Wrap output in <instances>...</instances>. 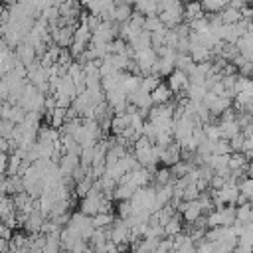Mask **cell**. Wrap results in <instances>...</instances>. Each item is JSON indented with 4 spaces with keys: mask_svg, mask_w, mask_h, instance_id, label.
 Wrapping results in <instances>:
<instances>
[{
    "mask_svg": "<svg viewBox=\"0 0 253 253\" xmlns=\"http://www.w3.org/2000/svg\"><path fill=\"white\" fill-rule=\"evenodd\" d=\"M160 150L162 146L154 144L144 134L134 142V158L140 162L142 168H148V170H154L156 164L160 162Z\"/></svg>",
    "mask_w": 253,
    "mask_h": 253,
    "instance_id": "6da1fadb",
    "label": "cell"
},
{
    "mask_svg": "<svg viewBox=\"0 0 253 253\" xmlns=\"http://www.w3.org/2000/svg\"><path fill=\"white\" fill-rule=\"evenodd\" d=\"M45 97L47 95H43L36 85L28 83L26 85V91H24V95H22V99H20L18 105L22 109H26L28 113H40L42 109H45Z\"/></svg>",
    "mask_w": 253,
    "mask_h": 253,
    "instance_id": "7a4b0ae2",
    "label": "cell"
},
{
    "mask_svg": "<svg viewBox=\"0 0 253 253\" xmlns=\"http://www.w3.org/2000/svg\"><path fill=\"white\" fill-rule=\"evenodd\" d=\"M65 227H69L75 235H79L81 239H91V235L95 233V225H93V217L91 215H87V213H83V211H75V213H71V217H69V223L65 225Z\"/></svg>",
    "mask_w": 253,
    "mask_h": 253,
    "instance_id": "3957f363",
    "label": "cell"
},
{
    "mask_svg": "<svg viewBox=\"0 0 253 253\" xmlns=\"http://www.w3.org/2000/svg\"><path fill=\"white\" fill-rule=\"evenodd\" d=\"M239 196H241V190H239L237 184H225L223 188L213 190V194H211L213 206H217V210L223 208V206H233V204H237Z\"/></svg>",
    "mask_w": 253,
    "mask_h": 253,
    "instance_id": "277c9868",
    "label": "cell"
},
{
    "mask_svg": "<svg viewBox=\"0 0 253 253\" xmlns=\"http://www.w3.org/2000/svg\"><path fill=\"white\" fill-rule=\"evenodd\" d=\"M109 235H111V241L117 243L121 247V251H123L126 247V243L130 241V227L126 225L125 219H119L109 227Z\"/></svg>",
    "mask_w": 253,
    "mask_h": 253,
    "instance_id": "5b68a950",
    "label": "cell"
},
{
    "mask_svg": "<svg viewBox=\"0 0 253 253\" xmlns=\"http://www.w3.org/2000/svg\"><path fill=\"white\" fill-rule=\"evenodd\" d=\"M204 105L210 109L211 115H223L225 111L231 109V99L229 97H223V95H213L211 91H208L206 99H204Z\"/></svg>",
    "mask_w": 253,
    "mask_h": 253,
    "instance_id": "8992f818",
    "label": "cell"
},
{
    "mask_svg": "<svg viewBox=\"0 0 253 253\" xmlns=\"http://www.w3.org/2000/svg\"><path fill=\"white\" fill-rule=\"evenodd\" d=\"M132 57H134V61H136L140 73H144V75H150L152 69H154V65H156V61H158V53H156L154 47L144 49V51H138V53H134Z\"/></svg>",
    "mask_w": 253,
    "mask_h": 253,
    "instance_id": "52a82bcc",
    "label": "cell"
},
{
    "mask_svg": "<svg viewBox=\"0 0 253 253\" xmlns=\"http://www.w3.org/2000/svg\"><path fill=\"white\" fill-rule=\"evenodd\" d=\"M178 210H180V213H182L184 221H188L190 225H194V223L202 217V213H204L202 204H200L198 200H192V202L182 200V202H178Z\"/></svg>",
    "mask_w": 253,
    "mask_h": 253,
    "instance_id": "ba28073f",
    "label": "cell"
},
{
    "mask_svg": "<svg viewBox=\"0 0 253 253\" xmlns=\"http://www.w3.org/2000/svg\"><path fill=\"white\" fill-rule=\"evenodd\" d=\"M73 38H75V26H59L55 30H51V40L55 45L67 49L73 45Z\"/></svg>",
    "mask_w": 253,
    "mask_h": 253,
    "instance_id": "9c48e42d",
    "label": "cell"
},
{
    "mask_svg": "<svg viewBox=\"0 0 253 253\" xmlns=\"http://www.w3.org/2000/svg\"><path fill=\"white\" fill-rule=\"evenodd\" d=\"M128 103H130L132 107H136L144 117H146V111H150V105H154V103H152V95H150L148 91H144L142 87L128 95Z\"/></svg>",
    "mask_w": 253,
    "mask_h": 253,
    "instance_id": "30bf717a",
    "label": "cell"
},
{
    "mask_svg": "<svg viewBox=\"0 0 253 253\" xmlns=\"http://www.w3.org/2000/svg\"><path fill=\"white\" fill-rule=\"evenodd\" d=\"M180 154H182V146L178 144V142H172V144H168V146H162V150H160V162L168 168V166H174V164H178L182 158H180Z\"/></svg>",
    "mask_w": 253,
    "mask_h": 253,
    "instance_id": "8fae6325",
    "label": "cell"
},
{
    "mask_svg": "<svg viewBox=\"0 0 253 253\" xmlns=\"http://www.w3.org/2000/svg\"><path fill=\"white\" fill-rule=\"evenodd\" d=\"M168 87L172 89V93H182V91H188L190 87V75L182 69H176L170 77H168Z\"/></svg>",
    "mask_w": 253,
    "mask_h": 253,
    "instance_id": "7c38bea8",
    "label": "cell"
},
{
    "mask_svg": "<svg viewBox=\"0 0 253 253\" xmlns=\"http://www.w3.org/2000/svg\"><path fill=\"white\" fill-rule=\"evenodd\" d=\"M43 217H45V215H43L40 210H36L34 213H30V215H26V217H24L22 225H24V229H26L28 233L38 235V233H42V229H43V223H45V219H43Z\"/></svg>",
    "mask_w": 253,
    "mask_h": 253,
    "instance_id": "4fadbf2b",
    "label": "cell"
},
{
    "mask_svg": "<svg viewBox=\"0 0 253 253\" xmlns=\"http://www.w3.org/2000/svg\"><path fill=\"white\" fill-rule=\"evenodd\" d=\"M81 166V154H69L65 152L59 160V170L63 176H73V172Z\"/></svg>",
    "mask_w": 253,
    "mask_h": 253,
    "instance_id": "5bb4252c",
    "label": "cell"
},
{
    "mask_svg": "<svg viewBox=\"0 0 253 253\" xmlns=\"http://www.w3.org/2000/svg\"><path fill=\"white\" fill-rule=\"evenodd\" d=\"M16 55H18V59H20L24 65H32V63L38 61V51H36V47L30 45L28 42H22V43L16 47Z\"/></svg>",
    "mask_w": 253,
    "mask_h": 253,
    "instance_id": "9a60e30c",
    "label": "cell"
},
{
    "mask_svg": "<svg viewBox=\"0 0 253 253\" xmlns=\"http://www.w3.org/2000/svg\"><path fill=\"white\" fill-rule=\"evenodd\" d=\"M130 49H132V55L138 53V51H144V49H150L152 47V34L150 32H140L132 42H128Z\"/></svg>",
    "mask_w": 253,
    "mask_h": 253,
    "instance_id": "2e32d148",
    "label": "cell"
},
{
    "mask_svg": "<svg viewBox=\"0 0 253 253\" xmlns=\"http://www.w3.org/2000/svg\"><path fill=\"white\" fill-rule=\"evenodd\" d=\"M91 40H93V32H91L85 24H77L73 43H75V45H79L81 49H87V45L91 43Z\"/></svg>",
    "mask_w": 253,
    "mask_h": 253,
    "instance_id": "e0dca14e",
    "label": "cell"
},
{
    "mask_svg": "<svg viewBox=\"0 0 253 253\" xmlns=\"http://www.w3.org/2000/svg\"><path fill=\"white\" fill-rule=\"evenodd\" d=\"M132 2H134L136 12L144 14L146 18H150V16H158V14L162 12V8H160L154 0H132Z\"/></svg>",
    "mask_w": 253,
    "mask_h": 253,
    "instance_id": "ac0fdd59",
    "label": "cell"
},
{
    "mask_svg": "<svg viewBox=\"0 0 253 253\" xmlns=\"http://www.w3.org/2000/svg\"><path fill=\"white\" fill-rule=\"evenodd\" d=\"M184 8H186L184 18L188 20V24H190V22H194V20H198V18H204V16H206L204 6H202V0H192V2H186V4H184Z\"/></svg>",
    "mask_w": 253,
    "mask_h": 253,
    "instance_id": "d6986e66",
    "label": "cell"
},
{
    "mask_svg": "<svg viewBox=\"0 0 253 253\" xmlns=\"http://www.w3.org/2000/svg\"><path fill=\"white\" fill-rule=\"evenodd\" d=\"M150 95H152V103L154 105H166L172 99V89L168 87V83H160Z\"/></svg>",
    "mask_w": 253,
    "mask_h": 253,
    "instance_id": "ffe728a7",
    "label": "cell"
},
{
    "mask_svg": "<svg viewBox=\"0 0 253 253\" xmlns=\"http://www.w3.org/2000/svg\"><path fill=\"white\" fill-rule=\"evenodd\" d=\"M128 126H130V115H128V113L115 115L113 121H111V130L115 132V136H121Z\"/></svg>",
    "mask_w": 253,
    "mask_h": 253,
    "instance_id": "44dd1931",
    "label": "cell"
},
{
    "mask_svg": "<svg viewBox=\"0 0 253 253\" xmlns=\"http://www.w3.org/2000/svg\"><path fill=\"white\" fill-rule=\"evenodd\" d=\"M237 49H239V55H243L245 59L253 61V32H247L237 42Z\"/></svg>",
    "mask_w": 253,
    "mask_h": 253,
    "instance_id": "7402d4cb",
    "label": "cell"
},
{
    "mask_svg": "<svg viewBox=\"0 0 253 253\" xmlns=\"http://www.w3.org/2000/svg\"><path fill=\"white\" fill-rule=\"evenodd\" d=\"M247 156L243 154V152H233L231 156H229V170L231 172H239V174H243L245 170H247Z\"/></svg>",
    "mask_w": 253,
    "mask_h": 253,
    "instance_id": "603a6c76",
    "label": "cell"
},
{
    "mask_svg": "<svg viewBox=\"0 0 253 253\" xmlns=\"http://www.w3.org/2000/svg\"><path fill=\"white\" fill-rule=\"evenodd\" d=\"M208 85H204V83H190V87H188V99L190 101H204L206 99V95H208Z\"/></svg>",
    "mask_w": 253,
    "mask_h": 253,
    "instance_id": "cb8c5ba5",
    "label": "cell"
},
{
    "mask_svg": "<svg viewBox=\"0 0 253 253\" xmlns=\"http://www.w3.org/2000/svg\"><path fill=\"white\" fill-rule=\"evenodd\" d=\"M65 121H67V109H63V107H57L51 115H47V123L53 128H61L65 125Z\"/></svg>",
    "mask_w": 253,
    "mask_h": 253,
    "instance_id": "d4e9b609",
    "label": "cell"
},
{
    "mask_svg": "<svg viewBox=\"0 0 253 253\" xmlns=\"http://www.w3.org/2000/svg\"><path fill=\"white\" fill-rule=\"evenodd\" d=\"M154 180H156V186H168V184H176V176L170 168H160L154 172Z\"/></svg>",
    "mask_w": 253,
    "mask_h": 253,
    "instance_id": "484cf974",
    "label": "cell"
},
{
    "mask_svg": "<svg viewBox=\"0 0 253 253\" xmlns=\"http://www.w3.org/2000/svg\"><path fill=\"white\" fill-rule=\"evenodd\" d=\"M176 69H182V71H186L188 75L196 69V61H194V57L190 55V53H178V57H176Z\"/></svg>",
    "mask_w": 253,
    "mask_h": 253,
    "instance_id": "4316f807",
    "label": "cell"
},
{
    "mask_svg": "<svg viewBox=\"0 0 253 253\" xmlns=\"http://www.w3.org/2000/svg\"><path fill=\"white\" fill-rule=\"evenodd\" d=\"M162 235H166L164 233V225L152 215L150 217V221H148V227H146V233H144V237H152V239H162Z\"/></svg>",
    "mask_w": 253,
    "mask_h": 253,
    "instance_id": "83f0119b",
    "label": "cell"
},
{
    "mask_svg": "<svg viewBox=\"0 0 253 253\" xmlns=\"http://www.w3.org/2000/svg\"><path fill=\"white\" fill-rule=\"evenodd\" d=\"M219 16H221L223 24H237V22H241V20H243L241 10H237V8H233V6H227L225 10H221V12H219Z\"/></svg>",
    "mask_w": 253,
    "mask_h": 253,
    "instance_id": "f1b7e54d",
    "label": "cell"
},
{
    "mask_svg": "<svg viewBox=\"0 0 253 253\" xmlns=\"http://www.w3.org/2000/svg\"><path fill=\"white\" fill-rule=\"evenodd\" d=\"M134 192H136V188L130 182H121L117 186V190H115V198L121 200V202H125V200H130L134 196Z\"/></svg>",
    "mask_w": 253,
    "mask_h": 253,
    "instance_id": "f546056e",
    "label": "cell"
},
{
    "mask_svg": "<svg viewBox=\"0 0 253 253\" xmlns=\"http://www.w3.org/2000/svg\"><path fill=\"white\" fill-rule=\"evenodd\" d=\"M132 14H134V12L130 10V4H117L115 22H117V24H126V22H130Z\"/></svg>",
    "mask_w": 253,
    "mask_h": 253,
    "instance_id": "4dcf8cb0",
    "label": "cell"
},
{
    "mask_svg": "<svg viewBox=\"0 0 253 253\" xmlns=\"http://www.w3.org/2000/svg\"><path fill=\"white\" fill-rule=\"evenodd\" d=\"M113 223H115V217H113L111 211H101V213H97V215L93 217L95 229H107V227H111Z\"/></svg>",
    "mask_w": 253,
    "mask_h": 253,
    "instance_id": "1f68e13d",
    "label": "cell"
},
{
    "mask_svg": "<svg viewBox=\"0 0 253 253\" xmlns=\"http://www.w3.org/2000/svg\"><path fill=\"white\" fill-rule=\"evenodd\" d=\"M59 239H61V247L65 249V251H71L73 249V245L81 239L79 235H75L69 227H65V229H61V235H59Z\"/></svg>",
    "mask_w": 253,
    "mask_h": 253,
    "instance_id": "d6a6232c",
    "label": "cell"
},
{
    "mask_svg": "<svg viewBox=\"0 0 253 253\" xmlns=\"http://www.w3.org/2000/svg\"><path fill=\"white\" fill-rule=\"evenodd\" d=\"M61 146H63V150L65 152H69V154H81V144L71 136V134H61Z\"/></svg>",
    "mask_w": 253,
    "mask_h": 253,
    "instance_id": "836d02e7",
    "label": "cell"
},
{
    "mask_svg": "<svg viewBox=\"0 0 253 253\" xmlns=\"http://www.w3.org/2000/svg\"><path fill=\"white\" fill-rule=\"evenodd\" d=\"M237 221L253 223V204H243L237 208Z\"/></svg>",
    "mask_w": 253,
    "mask_h": 253,
    "instance_id": "e575fe53",
    "label": "cell"
},
{
    "mask_svg": "<svg viewBox=\"0 0 253 253\" xmlns=\"http://www.w3.org/2000/svg\"><path fill=\"white\" fill-rule=\"evenodd\" d=\"M239 243L253 247V223H243L241 225V233H239Z\"/></svg>",
    "mask_w": 253,
    "mask_h": 253,
    "instance_id": "d590c367",
    "label": "cell"
},
{
    "mask_svg": "<svg viewBox=\"0 0 253 253\" xmlns=\"http://www.w3.org/2000/svg\"><path fill=\"white\" fill-rule=\"evenodd\" d=\"M93 186H95V184H93V178L89 176V178H85V180H81V182L75 184V194H77L79 198H85V196L91 194Z\"/></svg>",
    "mask_w": 253,
    "mask_h": 253,
    "instance_id": "8d00e7d4",
    "label": "cell"
},
{
    "mask_svg": "<svg viewBox=\"0 0 253 253\" xmlns=\"http://www.w3.org/2000/svg\"><path fill=\"white\" fill-rule=\"evenodd\" d=\"M204 130H206V138L208 140H211V142H217V140H221L223 138V134H221V128H219V123L217 125H204Z\"/></svg>",
    "mask_w": 253,
    "mask_h": 253,
    "instance_id": "74e56055",
    "label": "cell"
},
{
    "mask_svg": "<svg viewBox=\"0 0 253 253\" xmlns=\"http://www.w3.org/2000/svg\"><path fill=\"white\" fill-rule=\"evenodd\" d=\"M164 233H166V237H174V235L182 233V223H180V217H178V215H174V217L164 225Z\"/></svg>",
    "mask_w": 253,
    "mask_h": 253,
    "instance_id": "f35d334b",
    "label": "cell"
},
{
    "mask_svg": "<svg viewBox=\"0 0 253 253\" xmlns=\"http://www.w3.org/2000/svg\"><path fill=\"white\" fill-rule=\"evenodd\" d=\"M14 130H16V123H12L10 119H2V123H0V134H2V138L12 140Z\"/></svg>",
    "mask_w": 253,
    "mask_h": 253,
    "instance_id": "ab89813d",
    "label": "cell"
},
{
    "mask_svg": "<svg viewBox=\"0 0 253 253\" xmlns=\"http://www.w3.org/2000/svg\"><path fill=\"white\" fill-rule=\"evenodd\" d=\"M158 85H160V81H158V75H154V73L144 75V77H142V83H140V87H142L144 91H148V93H152Z\"/></svg>",
    "mask_w": 253,
    "mask_h": 253,
    "instance_id": "60d3db41",
    "label": "cell"
},
{
    "mask_svg": "<svg viewBox=\"0 0 253 253\" xmlns=\"http://www.w3.org/2000/svg\"><path fill=\"white\" fill-rule=\"evenodd\" d=\"M211 152H213V154H231L233 150H231L229 140H227V138H221V140H217V142L211 144Z\"/></svg>",
    "mask_w": 253,
    "mask_h": 253,
    "instance_id": "b9f144b4",
    "label": "cell"
},
{
    "mask_svg": "<svg viewBox=\"0 0 253 253\" xmlns=\"http://www.w3.org/2000/svg\"><path fill=\"white\" fill-rule=\"evenodd\" d=\"M162 28H166V26L162 24V20H160L158 16H150V18H146V22H144V30L150 32V34H154V32H158V30H162Z\"/></svg>",
    "mask_w": 253,
    "mask_h": 253,
    "instance_id": "7bdbcfd3",
    "label": "cell"
},
{
    "mask_svg": "<svg viewBox=\"0 0 253 253\" xmlns=\"http://www.w3.org/2000/svg\"><path fill=\"white\" fill-rule=\"evenodd\" d=\"M174 253H198V247H196V241L188 235L186 237V241L180 245V247H176V251Z\"/></svg>",
    "mask_w": 253,
    "mask_h": 253,
    "instance_id": "ee69618b",
    "label": "cell"
},
{
    "mask_svg": "<svg viewBox=\"0 0 253 253\" xmlns=\"http://www.w3.org/2000/svg\"><path fill=\"white\" fill-rule=\"evenodd\" d=\"M132 213H134V208H132L130 200H125V202L119 204V215H121V219H128Z\"/></svg>",
    "mask_w": 253,
    "mask_h": 253,
    "instance_id": "f6af8a7d",
    "label": "cell"
},
{
    "mask_svg": "<svg viewBox=\"0 0 253 253\" xmlns=\"http://www.w3.org/2000/svg\"><path fill=\"white\" fill-rule=\"evenodd\" d=\"M239 190H241L243 196H247V200L253 202V178H245V180H241Z\"/></svg>",
    "mask_w": 253,
    "mask_h": 253,
    "instance_id": "bcb514c9",
    "label": "cell"
},
{
    "mask_svg": "<svg viewBox=\"0 0 253 253\" xmlns=\"http://www.w3.org/2000/svg\"><path fill=\"white\" fill-rule=\"evenodd\" d=\"M229 144H231V150H233V152H243V148H245V134L241 132L239 136L231 138Z\"/></svg>",
    "mask_w": 253,
    "mask_h": 253,
    "instance_id": "7dc6e473",
    "label": "cell"
},
{
    "mask_svg": "<svg viewBox=\"0 0 253 253\" xmlns=\"http://www.w3.org/2000/svg\"><path fill=\"white\" fill-rule=\"evenodd\" d=\"M0 233H2V239H12L14 237L12 231H10V225H6V223L0 225Z\"/></svg>",
    "mask_w": 253,
    "mask_h": 253,
    "instance_id": "c3c4849f",
    "label": "cell"
},
{
    "mask_svg": "<svg viewBox=\"0 0 253 253\" xmlns=\"http://www.w3.org/2000/svg\"><path fill=\"white\" fill-rule=\"evenodd\" d=\"M233 253H253V247H247V245L237 243V245H235V249H233Z\"/></svg>",
    "mask_w": 253,
    "mask_h": 253,
    "instance_id": "681fc988",
    "label": "cell"
},
{
    "mask_svg": "<svg viewBox=\"0 0 253 253\" xmlns=\"http://www.w3.org/2000/svg\"><path fill=\"white\" fill-rule=\"evenodd\" d=\"M63 2H65V0H51V4H53V6H61Z\"/></svg>",
    "mask_w": 253,
    "mask_h": 253,
    "instance_id": "f907efd6",
    "label": "cell"
},
{
    "mask_svg": "<svg viewBox=\"0 0 253 253\" xmlns=\"http://www.w3.org/2000/svg\"><path fill=\"white\" fill-rule=\"evenodd\" d=\"M61 253H71V251H65V249H63V251H61Z\"/></svg>",
    "mask_w": 253,
    "mask_h": 253,
    "instance_id": "816d5d0a",
    "label": "cell"
},
{
    "mask_svg": "<svg viewBox=\"0 0 253 253\" xmlns=\"http://www.w3.org/2000/svg\"><path fill=\"white\" fill-rule=\"evenodd\" d=\"M186 2H192V0H186Z\"/></svg>",
    "mask_w": 253,
    "mask_h": 253,
    "instance_id": "f5cc1de1",
    "label": "cell"
},
{
    "mask_svg": "<svg viewBox=\"0 0 253 253\" xmlns=\"http://www.w3.org/2000/svg\"><path fill=\"white\" fill-rule=\"evenodd\" d=\"M75 2H77V0H75Z\"/></svg>",
    "mask_w": 253,
    "mask_h": 253,
    "instance_id": "db71d44e",
    "label": "cell"
}]
</instances>
